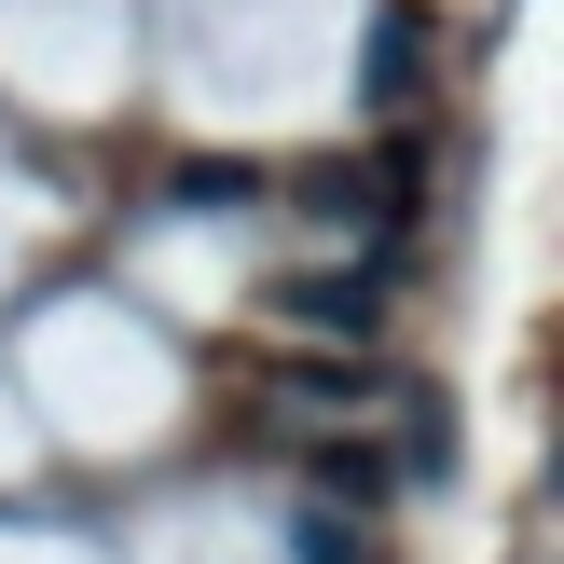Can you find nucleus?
<instances>
[{"label": "nucleus", "instance_id": "nucleus-1", "mask_svg": "<svg viewBox=\"0 0 564 564\" xmlns=\"http://www.w3.org/2000/svg\"><path fill=\"white\" fill-rule=\"evenodd\" d=\"M275 317H290V330H345V345H372L386 290H372V275H290V290H275Z\"/></svg>", "mask_w": 564, "mask_h": 564}, {"label": "nucleus", "instance_id": "nucleus-2", "mask_svg": "<svg viewBox=\"0 0 564 564\" xmlns=\"http://www.w3.org/2000/svg\"><path fill=\"white\" fill-rule=\"evenodd\" d=\"M413 69H427V14H413V0H386V14H372V55H358V97L400 110V97H413Z\"/></svg>", "mask_w": 564, "mask_h": 564}]
</instances>
